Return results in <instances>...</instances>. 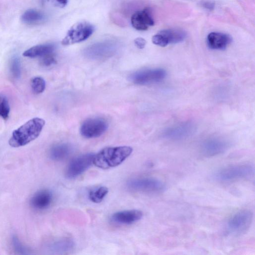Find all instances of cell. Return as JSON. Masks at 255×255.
I'll return each instance as SVG.
<instances>
[{
    "label": "cell",
    "instance_id": "1",
    "mask_svg": "<svg viewBox=\"0 0 255 255\" xmlns=\"http://www.w3.org/2000/svg\"><path fill=\"white\" fill-rule=\"evenodd\" d=\"M128 146L108 147L95 154L94 164L98 167L106 169L121 164L132 153Z\"/></svg>",
    "mask_w": 255,
    "mask_h": 255
},
{
    "label": "cell",
    "instance_id": "2",
    "mask_svg": "<svg viewBox=\"0 0 255 255\" xmlns=\"http://www.w3.org/2000/svg\"><path fill=\"white\" fill-rule=\"evenodd\" d=\"M45 125V121L42 118L31 119L13 132L9 145L13 148L27 145L40 135Z\"/></svg>",
    "mask_w": 255,
    "mask_h": 255
},
{
    "label": "cell",
    "instance_id": "3",
    "mask_svg": "<svg viewBox=\"0 0 255 255\" xmlns=\"http://www.w3.org/2000/svg\"><path fill=\"white\" fill-rule=\"evenodd\" d=\"M255 169L251 164H240L222 168L214 175L215 179L220 182L229 183L248 179L254 175Z\"/></svg>",
    "mask_w": 255,
    "mask_h": 255
},
{
    "label": "cell",
    "instance_id": "4",
    "mask_svg": "<svg viewBox=\"0 0 255 255\" xmlns=\"http://www.w3.org/2000/svg\"><path fill=\"white\" fill-rule=\"evenodd\" d=\"M94 26L89 22H78L71 27L62 41L63 46H69L88 40L95 32Z\"/></svg>",
    "mask_w": 255,
    "mask_h": 255
},
{
    "label": "cell",
    "instance_id": "5",
    "mask_svg": "<svg viewBox=\"0 0 255 255\" xmlns=\"http://www.w3.org/2000/svg\"><path fill=\"white\" fill-rule=\"evenodd\" d=\"M95 154L93 153L84 154L72 159L66 170V178L75 179L87 171L94 163Z\"/></svg>",
    "mask_w": 255,
    "mask_h": 255
},
{
    "label": "cell",
    "instance_id": "6",
    "mask_svg": "<svg viewBox=\"0 0 255 255\" xmlns=\"http://www.w3.org/2000/svg\"><path fill=\"white\" fill-rule=\"evenodd\" d=\"M166 76V71L154 68L137 71L130 76V80L140 86H146L162 81Z\"/></svg>",
    "mask_w": 255,
    "mask_h": 255
},
{
    "label": "cell",
    "instance_id": "7",
    "mask_svg": "<svg viewBox=\"0 0 255 255\" xmlns=\"http://www.w3.org/2000/svg\"><path fill=\"white\" fill-rule=\"evenodd\" d=\"M253 219V212L244 209L235 213L227 223L228 230L232 233L239 234L246 232L250 227Z\"/></svg>",
    "mask_w": 255,
    "mask_h": 255
},
{
    "label": "cell",
    "instance_id": "8",
    "mask_svg": "<svg viewBox=\"0 0 255 255\" xmlns=\"http://www.w3.org/2000/svg\"><path fill=\"white\" fill-rule=\"evenodd\" d=\"M127 188L138 192L157 193L163 191L165 186L160 181L151 178L130 180L127 183Z\"/></svg>",
    "mask_w": 255,
    "mask_h": 255
},
{
    "label": "cell",
    "instance_id": "9",
    "mask_svg": "<svg viewBox=\"0 0 255 255\" xmlns=\"http://www.w3.org/2000/svg\"><path fill=\"white\" fill-rule=\"evenodd\" d=\"M108 127L107 122L103 118H91L82 123L80 128V133L86 138H98L106 132Z\"/></svg>",
    "mask_w": 255,
    "mask_h": 255
},
{
    "label": "cell",
    "instance_id": "10",
    "mask_svg": "<svg viewBox=\"0 0 255 255\" xmlns=\"http://www.w3.org/2000/svg\"><path fill=\"white\" fill-rule=\"evenodd\" d=\"M195 124L191 122H184L165 129L162 134L167 139L179 141L186 139L195 133Z\"/></svg>",
    "mask_w": 255,
    "mask_h": 255
},
{
    "label": "cell",
    "instance_id": "11",
    "mask_svg": "<svg viewBox=\"0 0 255 255\" xmlns=\"http://www.w3.org/2000/svg\"><path fill=\"white\" fill-rule=\"evenodd\" d=\"M229 143L220 138H210L204 140L201 145L202 153L207 156L220 154L226 151Z\"/></svg>",
    "mask_w": 255,
    "mask_h": 255
},
{
    "label": "cell",
    "instance_id": "12",
    "mask_svg": "<svg viewBox=\"0 0 255 255\" xmlns=\"http://www.w3.org/2000/svg\"><path fill=\"white\" fill-rule=\"evenodd\" d=\"M116 46L111 43H102L94 45L85 51V55L92 59H102L113 55Z\"/></svg>",
    "mask_w": 255,
    "mask_h": 255
},
{
    "label": "cell",
    "instance_id": "13",
    "mask_svg": "<svg viewBox=\"0 0 255 255\" xmlns=\"http://www.w3.org/2000/svg\"><path fill=\"white\" fill-rule=\"evenodd\" d=\"M131 22L132 27L140 31H147L154 25L151 10L149 8L135 12Z\"/></svg>",
    "mask_w": 255,
    "mask_h": 255
},
{
    "label": "cell",
    "instance_id": "14",
    "mask_svg": "<svg viewBox=\"0 0 255 255\" xmlns=\"http://www.w3.org/2000/svg\"><path fill=\"white\" fill-rule=\"evenodd\" d=\"M53 201V195L52 192L48 190H42L32 196L30 204L33 209L42 211L49 208Z\"/></svg>",
    "mask_w": 255,
    "mask_h": 255
},
{
    "label": "cell",
    "instance_id": "15",
    "mask_svg": "<svg viewBox=\"0 0 255 255\" xmlns=\"http://www.w3.org/2000/svg\"><path fill=\"white\" fill-rule=\"evenodd\" d=\"M143 213L139 210H128L117 212L111 216V221L117 224L130 225L140 220Z\"/></svg>",
    "mask_w": 255,
    "mask_h": 255
},
{
    "label": "cell",
    "instance_id": "16",
    "mask_svg": "<svg viewBox=\"0 0 255 255\" xmlns=\"http://www.w3.org/2000/svg\"><path fill=\"white\" fill-rule=\"evenodd\" d=\"M232 38L228 34L220 32H212L207 37V44L213 50H225L232 43Z\"/></svg>",
    "mask_w": 255,
    "mask_h": 255
},
{
    "label": "cell",
    "instance_id": "17",
    "mask_svg": "<svg viewBox=\"0 0 255 255\" xmlns=\"http://www.w3.org/2000/svg\"><path fill=\"white\" fill-rule=\"evenodd\" d=\"M72 148L67 144H58L53 146L50 150V158L54 161H61L67 158L72 153Z\"/></svg>",
    "mask_w": 255,
    "mask_h": 255
},
{
    "label": "cell",
    "instance_id": "18",
    "mask_svg": "<svg viewBox=\"0 0 255 255\" xmlns=\"http://www.w3.org/2000/svg\"><path fill=\"white\" fill-rule=\"evenodd\" d=\"M166 39L168 44H177L183 42L187 38V33L179 29H167L160 31Z\"/></svg>",
    "mask_w": 255,
    "mask_h": 255
},
{
    "label": "cell",
    "instance_id": "19",
    "mask_svg": "<svg viewBox=\"0 0 255 255\" xmlns=\"http://www.w3.org/2000/svg\"><path fill=\"white\" fill-rule=\"evenodd\" d=\"M55 49L53 44H43L32 47L25 51L23 55L25 57L36 58L44 57L49 54L52 53Z\"/></svg>",
    "mask_w": 255,
    "mask_h": 255
},
{
    "label": "cell",
    "instance_id": "20",
    "mask_svg": "<svg viewBox=\"0 0 255 255\" xmlns=\"http://www.w3.org/2000/svg\"><path fill=\"white\" fill-rule=\"evenodd\" d=\"M75 247V244L73 240L64 238L52 243L50 246V249L54 253L63 254L72 251Z\"/></svg>",
    "mask_w": 255,
    "mask_h": 255
},
{
    "label": "cell",
    "instance_id": "21",
    "mask_svg": "<svg viewBox=\"0 0 255 255\" xmlns=\"http://www.w3.org/2000/svg\"><path fill=\"white\" fill-rule=\"evenodd\" d=\"M45 19L46 17L43 13L34 9L27 10L21 17L22 22L28 25L39 24Z\"/></svg>",
    "mask_w": 255,
    "mask_h": 255
},
{
    "label": "cell",
    "instance_id": "22",
    "mask_svg": "<svg viewBox=\"0 0 255 255\" xmlns=\"http://www.w3.org/2000/svg\"><path fill=\"white\" fill-rule=\"evenodd\" d=\"M109 192L107 188L100 187L91 191L89 194L90 200L94 203H102L107 196Z\"/></svg>",
    "mask_w": 255,
    "mask_h": 255
},
{
    "label": "cell",
    "instance_id": "23",
    "mask_svg": "<svg viewBox=\"0 0 255 255\" xmlns=\"http://www.w3.org/2000/svg\"><path fill=\"white\" fill-rule=\"evenodd\" d=\"M31 84L32 89L35 94H41L46 89V81L41 77H34L31 80Z\"/></svg>",
    "mask_w": 255,
    "mask_h": 255
},
{
    "label": "cell",
    "instance_id": "24",
    "mask_svg": "<svg viewBox=\"0 0 255 255\" xmlns=\"http://www.w3.org/2000/svg\"><path fill=\"white\" fill-rule=\"evenodd\" d=\"M10 112V107L7 98L0 95V117L7 120L9 117Z\"/></svg>",
    "mask_w": 255,
    "mask_h": 255
},
{
    "label": "cell",
    "instance_id": "25",
    "mask_svg": "<svg viewBox=\"0 0 255 255\" xmlns=\"http://www.w3.org/2000/svg\"><path fill=\"white\" fill-rule=\"evenodd\" d=\"M10 69L13 76L16 78L20 77L21 73V63L18 57H14L11 62Z\"/></svg>",
    "mask_w": 255,
    "mask_h": 255
},
{
    "label": "cell",
    "instance_id": "26",
    "mask_svg": "<svg viewBox=\"0 0 255 255\" xmlns=\"http://www.w3.org/2000/svg\"><path fill=\"white\" fill-rule=\"evenodd\" d=\"M152 42L154 45L160 47H165L168 45L165 38L159 33L153 37Z\"/></svg>",
    "mask_w": 255,
    "mask_h": 255
},
{
    "label": "cell",
    "instance_id": "27",
    "mask_svg": "<svg viewBox=\"0 0 255 255\" xmlns=\"http://www.w3.org/2000/svg\"><path fill=\"white\" fill-rule=\"evenodd\" d=\"M13 244L16 252L19 254H27L26 248L21 244V242L17 237L13 238Z\"/></svg>",
    "mask_w": 255,
    "mask_h": 255
},
{
    "label": "cell",
    "instance_id": "28",
    "mask_svg": "<svg viewBox=\"0 0 255 255\" xmlns=\"http://www.w3.org/2000/svg\"><path fill=\"white\" fill-rule=\"evenodd\" d=\"M56 58L53 53L47 55L41 60V64L44 66H50L56 63Z\"/></svg>",
    "mask_w": 255,
    "mask_h": 255
},
{
    "label": "cell",
    "instance_id": "29",
    "mask_svg": "<svg viewBox=\"0 0 255 255\" xmlns=\"http://www.w3.org/2000/svg\"><path fill=\"white\" fill-rule=\"evenodd\" d=\"M48 1L54 7L63 8L67 5L68 0H48Z\"/></svg>",
    "mask_w": 255,
    "mask_h": 255
},
{
    "label": "cell",
    "instance_id": "30",
    "mask_svg": "<svg viewBox=\"0 0 255 255\" xmlns=\"http://www.w3.org/2000/svg\"><path fill=\"white\" fill-rule=\"evenodd\" d=\"M146 41L142 38H138L134 41L135 46L139 49H144L146 45Z\"/></svg>",
    "mask_w": 255,
    "mask_h": 255
},
{
    "label": "cell",
    "instance_id": "31",
    "mask_svg": "<svg viewBox=\"0 0 255 255\" xmlns=\"http://www.w3.org/2000/svg\"><path fill=\"white\" fill-rule=\"evenodd\" d=\"M203 6L208 10H212L214 9L215 4L211 1H206L202 4Z\"/></svg>",
    "mask_w": 255,
    "mask_h": 255
}]
</instances>
